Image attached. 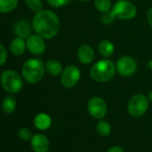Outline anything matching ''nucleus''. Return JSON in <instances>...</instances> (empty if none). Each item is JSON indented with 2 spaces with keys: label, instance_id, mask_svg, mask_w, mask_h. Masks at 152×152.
Returning a JSON list of instances; mask_svg holds the SVG:
<instances>
[{
  "label": "nucleus",
  "instance_id": "6ab92c4d",
  "mask_svg": "<svg viewBox=\"0 0 152 152\" xmlns=\"http://www.w3.org/2000/svg\"><path fill=\"white\" fill-rule=\"evenodd\" d=\"M18 6V0H0V13L7 14L15 10Z\"/></svg>",
  "mask_w": 152,
  "mask_h": 152
},
{
  "label": "nucleus",
  "instance_id": "f3484780",
  "mask_svg": "<svg viewBox=\"0 0 152 152\" xmlns=\"http://www.w3.org/2000/svg\"><path fill=\"white\" fill-rule=\"evenodd\" d=\"M98 50L103 57H110L115 52V46L109 40H102L99 44Z\"/></svg>",
  "mask_w": 152,
  "mask_h": 152
},
{
  "label": "nucleus",
  "instance_id": "393cba45",
  "mask_svg": "<svg viewBox=\"0 0 152 152\" xmlns=\"http://www.w3.org/2000/svg\"><path fill=\"white\" fill-rule=\"evenodd\" d=\"M115 17L113 15L112 11H108L107 13H104L103 15L101 16V22L104 24H111L115 21Z\"/></svg>",
  "mask_w": 152,
  "mask_h": 152
},
{
  "label": "nucleus",
  "instance_id": "c756f323",
  "mask_svg": "<svg viewBox=\"0 0 152 152\" xmlns=\"http://www.w3.org/2000/svg\"><path fill=\"white\" fill-rule=\"evenodd\" d=\"M148 99L150 102H152V91L148 93Z\"/></svg>",
  "mask_w": 152,
  "mask_h": 152
},
{
  "label": "nucleus",
  "instance_id": "5701e85b",
  "mask_svg": "<svg viewBox=\"0 0 152 152\" xmlns=\"http://www.w3.org/2000/svg\"><path fill=\"white\" fill-rule=\"evenodd\" d=\"M18 136L23 140H31L33 137L32 132L27 128H21L18 131Z\"/></svg>",
  "mask_w": 152,
  "mask_h": 152
},
{
  "label": "nucleus",
  "instance_id": "b1692460",
  "mask_svg": "<svg viewBox=\"0 0 152 152\" xmlns=\"http://www.w3.org/2000/svg\"><path fill=\"white\" fill-rule=\"evenodd\" d=\"M47 2L49 6L56 8H59L68 5L71 2V0H47Z\"/></svg>",
  "mask_w": 152,
  "mask_h": 152
},
{
  "label": "nucleus",
  "instance_id": "412c9836",
  "mask_svg": "<svg viewBox=\"0 0 152 152\" xmlns=\"http://www.w3.org/2000/svg\"><path fill=\"white\" fill-rule=\"evenodd\" d=\"M97 132L100 136H108L111 132V125L106 121H99L97 124Z\"/></svg>",
  "mask_w": 152,
  "mask_h": 152
},
{
  "label": "nucleus",
  "instance_id": "7c9ffc66",
  "mask_svg": "<svg viewBox=\"0 0 152 152\" xmlns=\"http://www.w3.org/2000/svg\"><path fill=\"white\" fill-rule=\"evenodd\" d=\"M78 1H81V2H89L91 0H78Z\"/></svg>",
  "mask_w": 152,
  "mask_h": 152
},
{
  "label": "nucleus",
  "instance_id": "0eeeda50",
  "mask_svg": "<svg viewBox=\"0 0 152 152\" xmlns=\"http://www.w3.org/2000/svg\"><path fill=\"white\" fill-rule=\"evenodd\" d=\"M81 79V70L78 66L70 64L62 72L61 83L66 89L73 88L78 84Z\"/></svg>",
  "mask_w": 152,
  "mask_h": 152
},
{
  "label": "nucleus",
  "instance_id": "c85d7f7f",
  "mask_svg": "<svg viewBox=\"0 0 152 152\" xmlns=\"http://www.w3.org/2000/svg\"><path fill=\"white\" fill-rule=\"evenodd\" d=\"M147 67H148V69L152 70V60H150V61H148V64H147Z\"/></svg>",
  "mask_w": 152,
  "mask_h": 152
},
{
  "label": "nucleus",
  "instance_id": "a211bd4d",
  "mask_svg": "<svg viewBox=\"0 0 152 152\" xmlns=\"http://www.w3.org/2000/svg\"><path fill=\"white\" fill-rule=\"evenodd\" d=\"M16 108V99L12 96L8 95L5 97L2 102V109L7 114H12Z\"/></svg>",
  "mask_w": 152,
  "mask_h": 152
},
{
  "label": "nucleus",
  "instance_id": "1a4fd4ad",
  "mask_svg": "<svg viewBox=\"0 0 152 152\" xmlns=\"http://www.w3.org/2000/svg\"><path fill=\"white\" fill-rule=\"evenodd\" d=\"M87 109L92 117L96 119H102L107 115V105L103 99L99 97H94L89 100Z\"/></svg>",
  "mask_w": 152,
  "mask_h": 152
},
{
  "label": "nucleus",
  "instance_id": "bb28decb",
  "mask_svg": "<svg viewBox=\"0 0 152 152\" xmlns=\"http://www.w3.org/2000/svg\"><path fill=\"white\" fill-rule=\"evenodd\" d=\"M147 20L148 24L152 27V7L148 9V14H147Z\"/></svg>",
  "mask_w": 152,
  "mask_h": 152
},
{
  "label": "nucleus",
  "instance_id": "4468645a",
  "mask_svg": "<svg viewBox=\"0 0 152 152\" xmlns=\"http://www.w3.org/2000/svg\"><path fill=\"white\" fill-rule=\"evenodd\" d=\"M27 48L25 39L16 37L14 39L10 44V51L15 56H21L24 53L25 49Z\"/></svg>",
  "mask_w": 152,
  "mask_h": 152
},
{
  "label": "nucleus",
  "instance_id": "2eb2a0df",
  "mask_svg": "<svg viewBox=\"0 0 152 152\" xmlns=\"http://www.w3.org/2000/svg\"><path fill=\"white\" fill-rule=\"evenodd\" d=\"M45 70L46 72L53 76L59 75L63 72V66L62 64L56 59H50L48 60L45 64Z\"/></svg>",
  "mask_w": 152,
  "mask_h": 152
},
{
  "label": "nucleus",
  "instance_id": "4be33fe9",
  "mask_svg": "<svg viewBox=\"0 0 152 152\" xmlns=\"http://www.w3.org/2000/svg\"><path fill=\"white\" fill-rule=\"evenodd\" d=\"M25 4L31 11L35 13H39L43 10L42 0H25Z\"/></svg>",
  "mask_w": 152,
  "mask_h": 152
},
{
  "label": "nucleus",
  "instance_id": "7ed1b4c3",
  "mask_svg": "<svg viewBox=\"0 0 152 152\" xmlns=\"http://www.w3.org/2000/svg\"><path fill=\"white\" fill-rule=\"evenodd\" d=\"M45 71V64L43 62L36 58L28 59L22 67L23 79L31 84L39 83L44 77Z\"/></svg>",
  "mask_w": 152,
  "mask_h": 152
},
{
  "label": "nucleus",
  "instance_id": "f257e3e1",
  "mask_svg": "<svg viewBox=\"0 0 152 152\" xmlns=\"http://www.w3.org/2000/svg\"><path fill=\"white\" fill-rule=\"evenodd\" d=\"M32 27L38 35L45 39H50L57 35L60 30V20L56 13L50 10H42L34 15Z\"/></svg>",
  "mask_w": 152,
  "mask_h": 152
},
{
  "label": "nucleus",
  "instance_id": "f8f14e48",
  "mask_svg": "<svg viewBox=\"0 0 152 152\" xmlns=\"http://www.w3.org/2000/svg\"><path fill=\"white\" fill-rule=\"evenodd\" d=\"M77 56H78L79 61L82 64H89L93 62L95 58V53H94L93 48L90 45L83 44L78 48Z\"/></svg>",
  "mask_w": 152,
  "mask_h": 152
},
{
  "label": "nucleus",
  "instance_id": "9d476101",
  "mask_svg": "<svg viewBox=\"0 0 152 152\" xmlns=\"http://www.w3.org/2000/svg\"><path fill=\"white\" fill-rule=\"evenodd\" d=\"M44 39V38L38 34L31 35L29 38H27L26 40L27 49L30 51L31 54L35 56L43 54L46 49V43Z\"/></svg>",
  "mask_w": 152,
  "mask_h": 152
},
{
  "label": "nucleus",
  "instance_id": "dca6fc26",
  "mask_svg": "<svg viewBox=\"0 0 152 152\" xmlns=\"http://www.w3.org/2000/svg\"><path fill=\"white\" fill-rule=\"evenodd\" d=\"M34 124L36 128H38L40 131L47 130L51 125V118L48 115L45 113H40L36 115L34 119Z\"/></svg>",
  "mask_w": 152,
  "mask_h": 152
},
{
  "label": "nucleus",
  "instance_id": "cd10ccee",
  "mask_svg": "<svg viewBox=\"0 0 152 152\" xmlns=\"http://www.w3.org/2000/svg\"><path fill=\"white\" fill-rule=\"evenodd\" d=\"M107 152H124V149H123L121 147H119V146H115V147L110 148L107 150Z\"/></svg>",
  "mask_w": 152,
  "mask_h": 152
},
{
  "label": "nucleus",
  "instance_id": "6e6552de",
  "mask_svg": "<svg viewBox=\"0 0 152 152\" xmlns=\"http://www.w3.org/2000/svg\"><path fill=\"white\" fill-rule=\"evenodd\" d=\"M115 67L116 72L120 75L124 76V77H129V76H132L136 72L138 65L134 58H132V56H124L117 60Z\"/></svg>",
  "mask_w": 152,
  "mask_h": 152
},
{
  "label": "nucleus",
  "instance_id": "ddd939ff",
  "mask_svg": "<svg viewBox=\"0 0 152 152\" xmlns=\"http://www.w3.org/2000/svg\"><path fill=\"white\" fill-rule=\"evenodd\" d=\"M15 32L17 37L27 39L31 36V27L28 21L26 20H21L19 21L15 26Z\"/></svg>",
  "mask_w": 152,
  "mask_h": 152
},
{
  "label": "nucleus",
  "instance_id": "39448f33",
  "mask_svg": "<svg viewBox=\"0 0 152 152\" xmlns=\"http://www.w3.org/2000/svg\"><path fill=\"white\" fill-rule=\"evenodd\" d=\"M111 11L115 18L124 21L132 20L137 15V8L128 0H118Z\"/></svg>",
  "mask_w": 152,
  "mask_h": 152
},
{
  "label": "nucleus",
  "instance_id": "9b49d317",
  "mask_svg": "<svg viewBox=\"0 0 152 152\" xmlns=\"http://www.w3.org/2000/svg\"><path fill=\"white\" fill-rule=\"evenodd\" d=\"M31 144L34 152H48L49 149L48 139L41 133L35 134L31 140Z\"/></svg>",
  "mask_w": 152,
  "mask_h": 152
},
{
  "label": "nucleus",
  "instance_id": "aec40b11",
  "mask_svg": "<svg viewBox=\"0 0 152 152\" xmlns=\"http://www.w3.org/2000/svg\"><path fill=\"white\" fill-rule=\"evenodd\" d=\"M94 6L98 11L104 14L110 11L112 3L111 0H94Z\"/></svg>",
  "mask_w": 152,
  "mask_h": 152
},
{
  "label": "nucleus",
  "instance_id": "a878e982",
  "mask_svg": "<svg viewBox=\"0 0 152 152\" xmlns=\"http://www.w3.org/2000/svg\"><path fill=\"white\" fill-rule=\"evenodd\" d=\"M7 58V51L4 45L0 43V66L4 64Z\"/></svg>",
  "mask_w": 152,
  "mask_h": 152
},
{
  "label": "nucleus",
  "instance_id": "423d86ee",
  "mask_svg": "<svg viewBox=\"0 0 152 152\" xmlns=\"http://www.w3.org/2000/svg\"><path fill=\"white\" fill-rule=\"evenodd\" d=\"M148 99L143 94L133 95L128 102L127 109L132 116L139 117L143 115L148 108Z\"/></svg>",
  "mask_w": 152,
  "mask_h": 152
},
{
  "label": "nucleus",
  "instance_id": "20e7f679",
  "mask_svg": "<svg viewBox=\"0 0 152 152\" xmlns=\"http://www.w3.org/2000/svg\"><path fill=\"white\" fill-rule=\"evenodd\" d=\"M0 80H1L3 89L10 94L18 93L22 90L23 85V80L19 73L10 69L6 70L2 72Z\"/></svg>",
  "mask_w": 152,
  "mask_h": 152
},
{
  "label": "nucleus",
  "instance_id": "f03ea898",
  "mask_svg": "<svg viewBox=\"0 0 152 152\" xmlns=\"http://www.w3.org/2000/svg\"><path fill=\"white\" fill-rule=\"evenodd\" d=\"M115 64L109 59H102L95 63L91 68V77L97 83H107L115 74Z\"/></svg>",
  "mask_w": 152,
  "mask_h": 152
}]
</instances>
